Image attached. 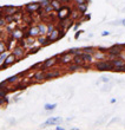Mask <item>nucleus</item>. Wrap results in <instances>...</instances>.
<instances>
[{
    "mask_svg": "<svg viewBox=\"0 0 125 130\" xmlns=\"http://www.w3.org/2000/svg\"><path fill=\"white\" fill-rule=\"evenodd\" d=\"M109 34H110V32H108V31L101 32V36H103V37H105V36H109Z\"/></svg>",
    "mask_w": 125,
    "mask_h": 130,
    "instance_id": "obj_25",
    "label": "nucleus"
},
{
    "mask_svg": "<svg viewBox=\"0 0 125 130\" xmlns=\"http://www.w3.org/2000/svg\"><path fill=\"white\" fill-rule=\"evenodd\" d=\"M81 68V65L80 64H77V63H75V64L73 65H71V66H70V71H77V70H79V69Z\"/></svg>",
    "mask_w": 125,
    "mask_h": 130,
    "instance_id": "obj_16",
    "label": "nucleus"
},
{
    "mask_svg": "<svg viewBox=\"0 0 125 130\" xmlns=\"http://www.w3.org/2000/svg\"><path fill=\"white\" fill-rule=\"evenodd\" d=\"M63 34H64L63 32H61V33H59V31H57V30H54V31H52V34H51L50 38H48L47 43H51V41L56 40V39H58V38L63 37Z\"/></svg>",
    "mask_w": 125,
    "mask_h": 130,
    "instance_id": "obj_6",
    "label": "nucleus"
},
{
    "mask_svg": "<svg viewBox=\"0 0 125 130\" xmlns=\"http://www.w3.org/2000/svg\"><path fill=\"white\" fill-rule=\"evenodd\" d=\"M77 5H81V4H86V0H75Z\"/></svg>",
    "mask_w": 125,
    "mask_h": 130,
    "instance_id": "obj_22",
    "label": "nucleus"
},
{
    "mask_svg": "<svg viewBox=\"0 0 125 130\" xmlns=\"http://www.w3.org/2000/svg\"><path fill=\"white\" fill-rule=\"evenodd\" d=\"M61 118L60 117H52V118H48L47 121H45L44 123L41 124V127H45V125H53V124L60 123Z\"/></svg>",
    "mask_w": 125,
    "mask_h": 130,
    "instance_id": "obj_4",
    "label": "nucleus"
},
{
    "mask_svg": "<svg viewBox=\"0 0 125 130\" xmlns=\"http://www.w3.org/2000/svg\"><path fill=\"white\" fill-rule=\"evenodd\" d=\"M59 76V72L58 71H53V72H47L46 73V79H51L53 77H58Z\"/></svg>",
    "mask_w": 125,
    "mask_h": 130,
    "instance_id": "obj_14",
    "label": "nucleus"
},
{
    "mask_svg": "<svg viewBox=\"0 0 125 130\" xmlns=\"http://www.w3.org/2000/svg\"><path fill=\"white\" fill-rule=\"evenodd\" d=\"M51 4H52V7H53V8H57V10H60L61 8L60 1H58V0H52Z\"/></svg>",
    "mask_w": 125,
    "mask_h": 130,
    "instance_id": "obj_15",
    "label": "nucleus"
},
{
    "mask_svg": "<svg viewBox=\"0 0 125 130\" xmlns=\"http://www.w3.org/2000/svg\"><path fill=\"white\" fill-rule=\"evenodd\" d=\"M83 51L84 52H86V53H93V52H95V48L93 47H91V46H88V47H84L83 48Z\"/></svg>",
    "mask_w": 125,
    "mask_h": 130,
    "instance_id": "obj_18",
    "label": "nucleus"
},
{
    "mask_svg": "<svg viewBox=\"0 0 125 130\" xmlns=\"http://www.w3.org/2000/svg\"><path fill=\"white\" fill-rule=\"evenodd\" d=\"M124 11H125V8H124Z\"/></svg>",
    "mask_w": 125,
    "mask_h": 130,
    "instance_id": "obj_31",
    "label": "nucleus"
},
{
    "mask_svg": "<svg viewBox=\"0 0 125 130\" xmlns=\"http://www.w3.org/2000/svg\"><path fill=\"white\" fill-rule=\"evenodd\" d=\"M4 24H5V21H4V20H0V26H3Z\"/></svg>",
    "mask_w": 125,
    "mask_h": 130,
    "instance_id": "obj_29",
    "label": "nucleus"
},
{
    "mask_svg": "<svg viewBox=\"0 0 125 130\" xmlns=\"http://www.w3.org/2000/svg\"><path fill=\"white\" fill-rule=\"evenodd\" d=\"M5 51H6V45L4 41H0V53H4Z\"/></svg>",
    "mask_w": 125,
    "mask_h": 130,
    "instance_id": "obj_20",
    "label": "nucleus"
},
{
    "mask_svg": "<svg viewBox=\"0 0 125 130\" xmlns=\"http://www.w3.org/2000/svg\"><path fill=\"white\" fill-rule=\"evenodd\" d=\"M81 32H83V31H78L77 33H76V36H75V37H76V38H78V37H79V36H80V34H81Z\"/></svg>",
    "mask_w": 125,
    "mask_h": 130,
    "instance_id": "obj_26",
    "label": "nucleus"
},
{
    "mask_svg": "<svg viewBox=\"0 0 125 130\" xmlns=\"http://www.w3.org/2000/svg\"><path fill=\"white\" fill-rule=\"evenodd\" d=\"M81 57H83V59H84V62H87V63L93 62L91 53H86V52H84V53H81Z\"/></svg>",
    "mask_w": 125,
    "mask_h": 130,
    "instance_id": "obj_11",
    "label": "nucleus"
},
{
    "mask_svg": "<svg viewBox=\"0 0 125 130\" xmlns=\"http://www.w3.org/2000/svg\"><path fill=\"white\" fill-rule=\"evenodd\" d=\"M56 58H51V59H48V60H46V62H44V64H43V68H41V70H45L46 68H51L52 65H54L56 64Z\"/></svg>",
    "mask_w": 125,
    "mask_h": 130,
    "instance_id": "obj_9",
    "label": "nucleus"
},
{
    "mask_svg": "<svg viewBox=\"0 0 125 130\" xmlns=\"http://www.w3.org/2000/svg\"><path fill=\"white\" fill-rule=\"evenodd\" d=\"M18 78V76H13V77H11V78H7V82H14V80H15V79Z\"/></svg>",
    "mask_w": 125,
    "mask_h": 130,
    "instance_id": "obj_21",
    "label": "nucleus"
},
{
    "mask_svg": "<svg viewBox=\"0 0 125 130\" xmlns=\"http://www.w3.org/2000/svg\"><path fill=\"white\" fill-rule=\"evenodd\" d=\"M34 79H37V80H44V79H46V75L44 73V70H41L40 72H37L34 75Z\"/></svg>",
    "mask_w": 125,
    "mask_h": 130,
    "instance_id": "obj_10",
    "label": "nucleus"
},
{
    "mask_svg": "<svg viewBox=\"0 0 125 130\" xmlns=\"http://www.w3.org/2000/svg\"><path fill=\"white\" fill-rule=\"evenodd\" d=\"M80 24H81V23H77V24H76V26H75V30H77V28L80 26Z\"/></svg>",
    "mask_w": 125,
    "mask_h": 130,
    "instance_id": "obj_27",
    "label": "nucleus"
},
{
    "mask_svg": "<svg viewBox=\"0 0 125 130\" xmlns=\"http://www.w3.org/2000/svg\"><path fill=\"white\" fill-rule=\"evenodd\" d=\"M39 30H40V33H43V34L45 33V27L43 25H39Z\"/></svg>",
    "mask_w": 125,
    "mask_h": 130,
    "instance_id": "obj_23",
    "label": "nucleus"
},
{
    "mask_svg": "<svg viewBox=\"0 0 125 130\" xmlns=\"http://www.w3.org/2000/svg\"><path fill=\"white\" fill-rule=\"evenodd\" d=\"M101 80H103V82H109V78H106V77H103V78H101Z\"/></svg>",
    "mask_w": 125,
    "mask_h": 130,
    "instance_id": "obj_28",
    "label": "nucleus"
},
{
    "mask_svg": "<svg viewBox=\"0 0 125 130\" xmlns=\"http://www.w3.org/2000/svg\"><path fill=\"white\" fill-rule=\"evenodd\" d=\"M13 53L17 56V58H18V56H19V58H21V57L24 56V50H23V47H17L13 51Z\"/></svg>",
    "mask_w": 125,
    "mask_h": 130,
    "instance_id": "obj_13",
    "label": "nucleus"
},
{
    "mask_svg": "<svg viewBox=\"0 0 125 130\" xmlns=\"http://www.w3.org/2000/svg\"><path fill=\"white\" fill-rule=\"evenodd\" d=\"M57 106V104H45V110H53Z\"/></svg>",
    "mask_w": 125,
    "mask_h": 130,
    "instance_id": "obj_19",
    "label": "nucleus"
},
{
    "mask_svg": "<svg viewBox=\"0 0 125 130\" xmlns=\"http://www.w3.org/2000/svg\"><path fill=\"white\" fill-rule=\"evenodd\" d=\"M95 66L98 71H113L115 69L111 60H99L96 63Z\"/></svg>",
    "mask_w": 125,
    "mask_h": 130,
    "instance_id": "obj_1",
    "label": "nucleus"
},
{
    "mask_svg": "<svg viewBox=\"0 0 125 130\" xmlns=\"http://www.w3.org/2000/svg\"><path fill=\"white\" fill-rule=\"evenodd\" d=\"M78 8L80 10L81 13H85L86 10H87V4H81V5H78Z\"/></svg>",
    "mask_w": 125,
    "mask_h": 130,
    "instance_id": "obj_17",
    "label": "nucleus"
},
{
    "mask_svg": "<svg viewBox=\"0 0 125 130\" xmlns=\"http://www.w3.org/2000/svg\"><path fill=\"white\" fill-rule=\"evenodd\" d=\"M56 129H57V130H63V128H61V127H56Z\"/></svg>",
    "mask_w": 125,
    "mask_h": 130,
    "instance_id": "obj_30",
    "label": "nucleus"
},
{
    "mask_svg": "<svg viewBox=\"0 0 125 130\" xmlns=\"http://www.w3.org/2000/svg\"><path fill=\"white\" fill-rule=\"evenodd\" d=\"M15 62H17V56L14 55V53H11L10 56H7L6 57V60H5V63H4V65H3V69L8 68L10 65L14 64Z\"/></svg>",
    "mask_w": 125,
    "mask_h": 130,
    "instance_id": "obj_3",
    "label": "nucleus"
},
{
    "mask_svg": "<svg viewBox=\"0 0 125 130\" xmlns=\"http://www.w3.org/2000/svg\"><path fill=\"white\" fill-rule=\"evenodd\" d=\"M40 33V30H39V26H35V27H32L28 32V36L31 37H34V36H38V34Z\"/></svg>",
    "mask_w": 125,
    "mask_h": 130,
    "instance_id": "obj_12",
    "label": "nucleus"
},
{
    "mask_svg": "<svg viewBox=\"0 0 125 130\" xmlns=\"http://www.w3.org/2000/svg\"><path fill=\"white\" fill-rule=\"evenodd\" d=\"M111 62L115 68H119V66H123V65L125 64V62L122 58H113V59H111ZM113 70H115V69H113Z\"/></svg>",
    "mask_w": 125,
    "mask_h": 130,
    "instance_id": "obj_8",
    "label": "nucleus"
},
{
    "mask_svg": "<svg viewBox=\"0 0 125 130\" xmlns=\"http://www.w3.org/2000/svg\"><path fill=\"white\" fill-rule=\"evenodd\" d=\"M39 7H40V4L33 3V4H28L26 6V10L28 11V13H33V12L39 10Z\"/></svg>",
    "mask_w": 125,
    "mask_h": 130,
    "instance_id": "obj_5",
    "label": "nucleus"
},
{
    "mask_svg": "<svg viewBox=\"0 0 125 130\" xmlns=\"http://www.w3.org/2000/svg\"><path fill=\"white\" fill-rule=\"evenodd\" d=\"M71 52L68 51L66 52V53H63V56H61V63H70L71 60H73V58L71 57Z\"/></svg>",
    "mask_w": 125,
    "mask_h": 130,
    "instance_id": "obj_7",
    "label": "nucleus"
},
{
    "mask_svg": "<svg viewBox=\"0 0 125 130\" xmlns=\"http://www.w3.org/2000/svg\"><path fill=\"white\" fill-rule=\"evenodd\" d=\"M112 24H122L123 26H125V19H123L120 21H117V23H112Z\"/></svg>",
    "mask_w": 125,
    "mask_h": 130,
    "instance_id": "obj_24",
    "label": "nucleus"
},
{
    "mask_svg": "<svg viewBox=\"0 0 125 130\" xmlns=\"http://www.w3.org/2000/svg\"><path fill=\"white\" fill-rule=\"evenodd\" d=\"M70 14H71V10H70L68 7H66V6H63L60 10H59L58 18L61 19V20H64V19H66V18L70 17Z\"/></svg>",
    "mask_w": 125,
    "mask_h": 130,
    "instance_id": "obj_2",
    "label": "nucleus"
}]
</instances>
